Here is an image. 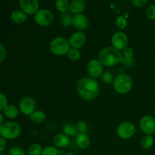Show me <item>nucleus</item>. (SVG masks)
Instances as JSON below:
<instances>
[{
  "mask_svg": "<svg viewBox=\"0 0 155 155\" xmlns=\"http://www.w3.org/2000/svg\"><path fill=\"white\" fill-rule=\"evenodd\" d=\"M99 83L96 79L90 77H83L78 81L77 91L80 98L87 101L95 100L99 94Z\"/></svg>",
  "mask_w": 155,
  "mask_h": 155,
  "instance_id": "nucleus-1",
  "label": "nucleus"
},
{
  "mask_svg": "<svg viewBox=\"0 0 155 155\" xmlns=\"http://www.w3.org/2000/svg\"><path fill=\"white\" fill-rule=\"evenodd\" d=\"M122 53L113 46H107L101 50L98 53V59L103 64V66L111 67L116 66L121 61Z\"/></svg>",
  "mask_w": 155,
  "mask_h": 155,
  "instance_id": "nucleus-2",
  "label": "nucleus"
},
{
  "mask_svg": "<svg viewBox=\"0 0 155 155\" xmlns=\"http://www.w3.org/2000/svg\"><path fill=\"white\" fill-rule=\"evenodd\" d=\"M22 128L15 121H7L0 127V136L6 140H15L21 134Z\"/></svg>",
  "mask_w": 155,
  "mask_h": 155,
  "instance_id": "nucleus-3",
  "label": "nucleus"
},
{
  "mask_svg": "<svg viewBox=\"0 0 155 155\" xmlns=\"http://www.w3.org/2000/svg\"><path fill=\"white\" fill-rule=\"evenodd\" d=\"M133 80L127 74H120L114 78L113 86L114 90L120 95L129 93L133 89Z\"/></svg>",
  "mask_w": 155,
  "mask_h": 155,
  "instance_id": "nucleus-4",
  "label": "nucleus"
},
{
  "mask_svg": "<svg viewBox=\"0 0 155 155\" xmlns=\"http://www.w3.org/2000/svg\"><path fill=\"white\" fill-rule=\"evenodd\" d=\"M71 48L69 40L64 37H61V36L54 38L53 39H51L49 44V48L51 52L57 56L67 55Z\"/></svg>",
  "mask_w": 155,
  "mask_h": 155,
  "instance_id": "nucleus-5",
  "label": "nucleus"
},
{
  "mask_svg": "<svg viewBox=\"0 0 155 155\" xmlns=\"http://www.w3.org/2000/svg\"><path fill=\"white\" fill-rule=\"evenodd\" d=\"M33 20L37 25L41 27H48L51 25L54 21V15L48 9H39V11L33 15Z\"/></svg>",
  "mask_w": 155,
  "mask_h": 155,
  "instance_id": "nucleus-6",
  "label": "nucleus"
},
{
  "mask_svg": "<svg viewBox=\"0 0 155 155\" xmlns=\"http://www.w3.org/2000/svg\"><path fill=\"white\" fill-rule=\"evenodd\" d=\"M136 127L133 123L125 121L119 124L117 128V134L123 140L131 139L136 134Z\"/></svg>",
  "mask_w": 155,
  "mask_h": 155,
  "instance_id": "nucleus-7",
  "label": "nucleus"
},
{
  "mask_svg": "<svg viewBox=\"0 0 155 155\" xmlns=\"http://www.w3.org/2000/svg\"><path fill=\"white\" fill-rule=\"evenodd\" d=\"M19 110L25 116H30L33 111L36 110V103L33 98L26 96L23 98L19 102Z\"/></svg>",
  "mask_w": 155,
  "mask_h": 155,
  "instance_id": "nucleus-8",
  "label": "nucleus"
},
{
  "mask_svg": "<svg viewBox=\"0 0 155 155\" xmlns=\"http://www.w3.org/2000/svg\"><path fill=\"white\" fill-rule=\"evenodd\" d=\"M86 70L89 77L97 80L98 78H101V75L104 73V66L98 61V59H92L88 62Z\"/></svg>",
  "mask_w": 155,
  "mask_h": 155,
  "instance_id": "nucleus-9",
  "label": "nucleus"
},
{
  "mask_svg": "<svg viewBox=\"0 0 155 155\" xmlns=\"http://www.w3.org/2000/svg\"><path fill=\"white\" fill-rule=\"evenodd\" d=\"M139 127L145 135L155 133V119L151 115H145L139 120Z\"/></svg>",
  "mask_w": 155,
  "mask_h": 155,
  "instance_id": "nucleus-10",
  "label": "nucleus"
},
{
  "mask_svg": "<svg viewBox=\"0 0 155 155\" xmlns=\"http://www.w3.org/2000/svg\"><path fill=\"white\" fill-rule=\"evenodd\" d=\"M129 39L127 33L123 31H117L112 35L111 44L112 46L114 47L119 51H122L128 46Z\"/></svg>",
  "mask_w": 155,
  "mask_h": 155,
  "instance_id": "nucleus-11",
  "label": "nucleus"
},
{
  "mask_svg": "<svg viewBox=\"0 0 155 155\" xmlns=\"http://www.w3.org/2000/svg\"><path fill=\"white\" fill-rule=\"evenodd\" d=\"M21 10L27 15H34L39 9L38 0H19Z\"/></svg>",
  "mask_w": 155,
  "mask_h": 155,
  "instance_id": "nucleus-12",
  "label": "nucleus"
},
{
  "mask_svg": "<svg viewBox=\"0 0 155 155\" xmlns=\"http://www.w3.org/2000/svg\"><path fill=\"white\" fill-rule=\"evenodd\" d=\"M68 40L71 48L80 49L86 44V36L83 31H77L71 34Z\"/></svg>",
  "mask_w": 155,
  "mask_h": 155,
  "instance_id": "nucleus-13",
  "label": "nucleus"
},
{
  "mask_svg": "<svg viewBox=\"0 0 155 155\" xmlns=\"http://www.w3.org/2000/svg\"><path fill=\"white\" fill-rule=\"evenodd\" d=\"M89 20L87 17L83 14H79L73 16L72 25L74 28L78 30V31L86 30L89 27Z\"/></svg>",
  "mask_w": 155,
  "mask_h": 155,
  "instance_id": "nucleus-14",
  "label": "nucleus"
},
{
  "mask_svg": "<svg viewBox=\"0 0 155 155\" xmlns=\"http://www.w3.org/2000/svg\"><path fill=\"white\" fill-rule=\"evenodd\" d=\"M86 3L84 0H72L70 2L69 12L73 15H79L83 14L86 10Z\"/></svg>",
  "mask_w": 155,
  "mask_h": 155,
  "instance_id": "nucleus-15",
  "label": "nucleus"
},
{
  "mask_svg": "<svg viewBox=\"0 0 155 155\" xmlns=\"http://www.w3.org/2000/svg\"><path fill=\"white\" fill-rule=\"evenodd\" d=\"M52 142L54 146L57 147L58 148H64L68 147L71 143L70 137L62 133H58L53 137Z\"/></svg>",
  "mask_w": 155,
  "mask_h": 155,
  "instance_id": "nucleus-16",
  "label": "nucleus"
},
{
  "mask_svg": "<svg viewBox=\"0 0 155 155\" xmlns=\"http://www.w3.org/2000/svg\"><path fill=\"white\" fill-rule=\"evenodd\" d=\"M75 142L80 149H86L91 144L90 138L86 133H78L75 137Z\"/></svg>",
  "mask_w": 155,
  "mask_h": 155,
  "instance_id": "nucleus-17",
  "label": "nucleus"
},
{
  "mask_svg": "<svg viewBox=\"0 0 155 155\" xmlns=\"http://www.w3.org/2000/svg\"><path fill=\"white\" fill-rule=\"evenodd\" d=\"M27 16L28 15L23 12L22 10L20 9H16V10L13 11L11 14V20L13 21L15 24H21L25 22L27 20Z\"/></svg>",
  "mask_w": 155,
  "mask_h": 155,
  "instance_id": "nucleus-18",
  "label": "nucleus"
},
{
  "mask_svg": "<svg viewBox=\"0 0 155 155\" xmlns=\"http://www.w3.org/2000/svg\"><path fill=\"white\" fill-rule=\"evenodd\" d=\"M19 108L13 104H8L3 110V114L7 118L10 120H14L17 118L19 115Z\"/></svg>",
  "mask_w": 155,
  "mask_h": 155,
  "instance_id": "nucleus-19",
  "label": "nucleus"
},
{
  "mask_svg": "<svg viewBox=\"0 0 155 155\" xmlns=\"http://www.w3.org/2000/svg\"><path fill=\"white\" fill-rule=\"evenodd\" d=\"M30 119L35 124H42L46 119V114L44 111L40 110H36L30 115Z\"/></svg>",
  "mask_w": 155,
  "mask_h": 155,
  "instance_id": "nucleus-20",
  "label": "nucleus"
},
{
  "mask_svg": "<svg viewBox=\"0 0 155 155\" xmlns=\"http://www.w3.org/2000/svg\"><path fill=\"white\" fill-rule=\"evenodd\" d=\"M62 132L68 137H76L79 133L76 128V126L73 125L71 123H65L64 124L62 127Z\"/></svg>",
  "mask_w": 155,
  "mask_h": 155,
  "instance_id": "nucleus-21",
  "label": "nucleus"
},
{
  "mask_svg": "<svg viewBox=\"0 0 155 155\" xmlns=\"http://www.w3.org/2000/svg\"><path fill=\"white\" fill-rule=\"evenodd\" d=\"M154 143V139L151 135H145L140 139V146L142 149L148 150L152 148Z\"/></svg>",
  "mask_w": 155,
  "mask_h": 155,
  "instance_id": "nucleus-22",
  "label": "nucleus"
},
{
  "mask_svg": "<svg viewBox=\"0 0 155 155\" xmlns=\"http://www.w3.org/2000/svg\"><path fill=\"white\" fill-rule=\"evenodd\" d=\"M42 148L39 143H33L30 145L27 150V155H41L42 154Z\"/></svg>",
  "mask_w": 155,
  "mask_h": 155,
  "instance_id": "nucleus-23",
  "label": "nucleus"
},
{
  "mask_svg": "<svg viewBox=\"0 0 155 155\" xmlns=\"http://www.w3.org/2000/svg\"><path fill=\"white\" fill-rule=\"evenodd\" d=\"M70 2L68 0H56L55 6L58 12L65 13L69 11Z\"/></svg>",
  "mask_w": 155,
  "mask_h": 155,
  "instance_id": "nucleus-24",
  "label": "nucleus"
},
{
  "mask_svg": "<svg viewBox=\"0 0 155 155\" xmlns=\"http://www.w3.org/2000/svg\"><path fill=\"white\" fill-rule=\"evenodd\" d=\"M41 155H62V153L57 147L51 145V146H47L44 148Z\"/></svg>",
  "mask_w": 155,
  "mask_h": 155,
  "instance_id": "nucleus-25",
  "label": "nucleus"
},
{
  "mask_svg": "<svg viewBox=\"0 0 155 155\" xmlns=\"http://www.w3.org/2000/svg\"><path fill=\"white\" fill-rule=\"evenodd\" d=\"M67 56L71 61H77L81 58V52H80V50L77 49V48H71V49L69 50V51L67 54Z\"/></svg>",
  "mask_w": 155,
  "mask_h": 155,
  "instance_id": "nucleus-26",
  "label": "nucleus"
},
{
  "mask_svg": "<svg viewBox=\"0 0 155 155\" xmlns=\"http://www.w3.org/2000/svg\"><path fill=\"white\" fill-rule=\"evenodd\" d=\"M101 80L104 84H110L114 83V77L113 74L110 71H104L101 77Z\"/></svg>",
  "mask_w": 155,
  "mask_h": 155,
  "instance_id": "nucleus-27",
  "label": "nucleus"
},
{
  "mask_svg": "<svg viewBox=\"0 0 155 155\" xmlns=\"http://www.w3.org/2000/svg\"><path fill=\"white\" fill-rule=\"evenodd\" d=\"M72 18L73 16H71V13L65 12L62 13L61 16V23L64 27H70L72 25Z\"/></svg>",
  "mask_w": 155,
  "mask_h": 155,
  "instance_id": "nucleus-28",
  "label": "nucleus"
},
{
  "mask_svg": "<svg viewBox=\"0 0 155 155\" xmlns=\"http://www.w3.org/2000/svg\"><path fill=\"white\" fill-rule=\"evenodd\" d=\"M115 23H116L117 27L120 30H124L127 26V19H126L124 16H122V15H120V16H118L117 18Z\"/></svg>",
  "mask_w": 155,
  "mask_h": 155,
  "instance_id": "nucleus-29",
  "label": "nucleus"
},
{
  "mask_svg": "<svg viewBox=\"0 0 155 155\" xmlns=\"http://www.w3.org/2000/svg\"><path fill=\"white\" fill-rule=\"evenodd\" d=\"M145 15L148 19L155 21V4H152L146 9Z\"/></svg>",
  "mask_w": 155,
  "mask_h": 155,
  "instance_id": "nucleus-30",
  "label": "nucleus"
},
{
  "mask_svg": "<svg viewBox=\"0 0 155 155\" xmlns=\"http://www.w3.org/2000/svg\"><path fill=\"white\" fill-rule=\"evenodd\" d=\"M8 155H27L23 148L20 147H12L8 151Z\"/></svg>",
  "mask_w": 155,
  "mask_h": 155,
  "instance_id": "nucleus-31",
  "label": "nucleus"
},
{
  "mask_svg": "<svg viewBox=\"0 0 155 155\" xmlns=\"http://www.w3.org/2000/svg\"><path fill=\"white\" fill-rule=\"evenodd\" d=\"M76 128L79 133H86L88 130L87 124L83 120H80L76 124Z\"/></svg>",
  "mask_w": 155,
  "mask_h": 155,
  "instance_id": "nucleus-32",
  "label": "nucleus"
},
{
  "mask_svg": "<svg viewBox=\"0 0 155 155\" xmlns=\"http://www.w3.org/2000/svg\"><path fill=\"white\" fill-rule=\"evenodd\" d=\"M120 63L122 64L123 65H124L125 67H127V68H130V67H133L135 64L134 58L130 57H125V56H123L121 58V61Z\"/></svg>",
  "mask_w": 155,
  "mask_h": 155,
  "instance_id": "nucleus-33",
  "label": "nucleus"
},
{
  "mask_svg": "<svg viewBox=\"0 0 155 155\" xmlns=\"http://www.w3.org/2000/svg\"><path fill=\"white\" fill-rule=\"evenodd\" d=\"M8 104L7 97L2 92H0V111H3Z\"/></svg>",
  "mask_w": 155,
  "mask_h": 155,
  "instance_id": "nucleus-34",
  "label": "nucleus"
},
{
  "mask_svg": "<svg viewBox=\"0 0 155 155\" xmlns=\"http://www.w3.org/2000/svg\"><path fill=\"white\" fill-rule=\"evenodd\" d=\"M122 55L125 56V57H130L133 58L134 55V51H133V48L130 46H127V48L122 50Z\"/></svg>",
  "mask_w": 155,
  "mask_h": 155,
  "instance_id": "nucleus-35",
  "label": "nucleus"
},
{
  "mask_svg": "<svg viewBox=\"0 0 155 155\" xmlns=\"http://www.w3.org/2000/svg\"><path fill=\"white\" fill-rule=\"evenodd\" d=\"M7 56V51L4 45L0 42V63L4 61Z\"/></svg>",
  "mask_w": 155,
  "mask_h": 155,
  "instance_id": "nucleus-36",
  "label": "nucleus"
},
{
  "mask_svg": "<svg viewBox=\"0 0 155 155\" xmlns=\"http://www.w3.org/2000/svg\"><path fill=\"white\" fill-rule=\"evenodd\" d=\"M133 5L137 8H142L147 4L148 0H132Z\"/></svg>",
  "mask_w": 155,
  "mask_h": 155,
  "instance_id": "nucleus-37",
  "label": "nucleus"
},
{
  "mask_svg": "<svg viewBox=\"0 0 155 155\" xmlns=\"http://www.w3.org/2000/svg\"><path fill=\"white\" fill-rule=\"evenodd\" d=\"M7 147V140L0 136V154L3 153Z\"/></svg>",
  "mask_w": 155,
  "mask_h": 155,
  "instance_id": "nucleus-38",
  "label": "nucleus"
},
{
  "mask_svg": "<svg viewBox=\"0 0 155 155\" xmlns=\"http://www.w3.org/2000/svg\"><path fill=\"white\" fill-rule=\"evenodd\" d=\"M4 124V117H3V114L0 111V127H1L2 124Z\"/></svg>",
  "mask_w": 155,
  "mask_h": 155,
  "instance_id": "nucleus-39",
  "label": "nucleus"
},
{
  "mask_svg": "<svg viewBox=\"0 0 155 155\" xmlns=\"http://www.w3.org/2000/svg\"><path fill=\"white\" fill-rule=\"evenodd\" d=\"M63 155H75V154H74L73 152H67L65 153V154H64Z\"/></svg>",
  "mask_w": 155,
  "mask_h": 155,
  "instance_id": "nucleus-40",
  "label": "nucleus"
},
{
  "mask_svg": "<svg viewBox=\"0 0 155 155\" xmlns=\"http://www.w3.org/2000/svg\"><path fill=\"white\" fill-rule=\"evenodd\" d=\"M0 155H6V154H5L4 153H2V154H0Z\"/></svg>",
  "mask_w": 155,
  "mask_h": 155,
  "instance_id": "nucleus-41",
  "label": "nucleus"
}]
</instances>
